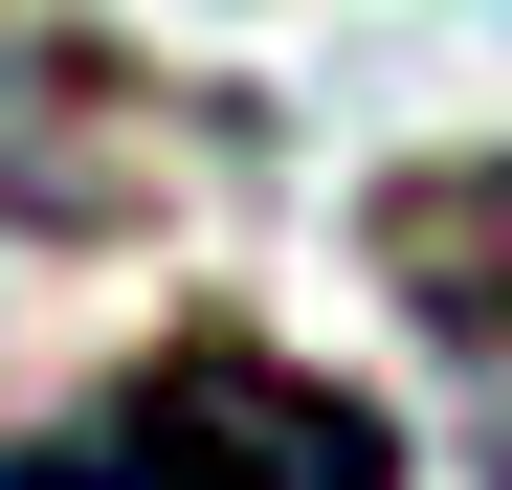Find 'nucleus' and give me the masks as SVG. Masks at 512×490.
Masks as SVG:
<instances>
[{
	"instance_id": "nucleus-1",
	"label": "nucleus",
	"mask_w": 512,
	"mask_h": 490,
	"mask_svg": "<svg viewBox=\"0 0 512 490\" xmlns=\"http://www.w3.org/2000/svg\"><path fill=\"white\" fill-rule=\"evenodd\" d=\"M0 490H401L379 401L290 379L268 335H179L134 401H90V424H45Z\"/></svg>"
}]
</instances>
